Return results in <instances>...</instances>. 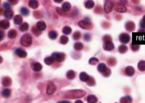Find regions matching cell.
Returning <instances> with one entry per match:
<instances>
[{
    "mask_svg": "<svg viewBox=\"0 0 145 103\" xmlns=\"http://www.w3.org/2000/svg\"><path fill=\"white\" fill-rule=\"evenodd\" d=\"M3 6H4V8L6 9H11V8H10V5H9L8 3H4Z\"/></svg>",
    "mask_w": 145,
    "mask_h": 103,
    "instance_id": "cell-44",
    "label": "cell"
},
{
    "mask_svg": "<svg viewBox=\"0 0 145 103\" xmlns=\"http://www.w3.org/2000/svg\"><path fill=\"white\" fill-rule=\"evenodd\" d=\"M4 37H5V34H4V32L3 31H1V37H0V40H2L3 39Z\"/></svg>",
    "mask_w": 145,
    "mask_h": 103,
    "instance_id": "cell-47",
    "label": "cell"
},
{
    "mask_svg": "<svg viewBox=\"0 0 145 103\" xmlns=\"http://www.w3.org/2000/svg\"><path fill=\"white\" fill-rule=\"evenodd\" d=\"M56 90V86L52 83H49L47 87V93L49 95L52 94Z\"/></svg>",
    "mask_w": 145,
    "mask_h": 103,
    "instance_id": "cell-9",
    "label": "cell"
},
{
    "mask_svg": "<svg viewBox=\"0 0 145 103\" xmlns=\"http://www.w3.org/2000/svg\"><path fill=\"white\" fill-rule=\"evenodd\" d=\"M8 2L11 5H15L18 3V0H8Z\"/></svg>",
    "mask_w": 145,
    "mask_h": 103,
    "instance_id": "cell-42",
    "label": "cell"
},
{
    "mask_svg": "<svg viewBox=\"0 0 145 103\" xmlns=\"http://www.w3.org/2000/svg\"><path fill=\"white\" fill-rule=\"evenodd\" d=\"M94 2L92 0H88L85 2V6L87 9H92L94 6Z\"/></svg>",
    "mask_w": 145,
    "mask_h": 103,
    "instance_id": "cell-24",
    "label": "cell"
},
{
    "mask_svg": "<svg viewBox=\"0 0 145 103\" xmlns=\"http://www.w3.org/2000/svg\"><path fill=\"white\" fill-rule=\"evenodd\" d=\"M110 74H111V70H110V69H109V68H107L104 72L103 73V76H105V77H108V76H110Z\"/></svg>",
    "mask_w": 145,
    "mask_h": 103,
    "instance_id": "cell-40",
    "label": "cell"
},
{
    "mask_svg": "<svg viewBox=\"0 0 145 103\" xmlns=\"http://www.w3.org/2000/svg\"><path fill=\"white\" fill-rule=\"evenodd\" d=\"M11 80L10 78H5L3 81V84L5 86H8L11 85Z\"/></svg>",
    "mask_w": 145,
    "mask_h": 103,
    "instance_id": "cell-34",
    "label": "cell"
},
{
    "mask_svg": "<svg viewBox=\"0 0 145 103\" xmlns=\"http://www.w3.org/2000/svg\"><path fill=\"white\" fill-rule=\"evenodd\" d=\"M42 68H43V65L40 63L36 62L33 65V70L34 71L38 72V71H41Z\"/></svg>",
    "mask_w": 145,
    "mask_h": 103,
    "instance_id": "cell-18",
    "label": "cell"
},
{
    "mask_svg": "<svg viewBox=\"0 0 145 103\" xmlns=\"http://www.w3.org/2000/svg\"><path fill=\"white\" fill-rule=\"evenodd\" d=\"M114 7V5L112 1L111 0H106L105 3L104 11L106 13H110L112 11L113 8Z\"/></svg>",
    "mask_w": 145,
    "mask_h": 103,
    "instance_id": "cell-4",
    "label": "cell"
},
{
    "mask_svg": "<svg viewBox=\"0 0 145 103\" xmlns=\"http://www.w3.org/2000/svg\"><path fill=\"white\" fill-rule=\"evenodd\" d=\"M80 37H81V34H80V32H75L73 35V39L75 40H77L80 39Z\"/></svg>",
    "mask_w": 145,
    "mask_h": 103,
    "instance_id": "cell-38",
    "label": "cell"
},
{
    "mask_svg": "<svg viewBox=\"0 0 145 103\" xmlns=\"http://www.w3.org/2000/svg\"><path fill=\"white\" fill-rule=\"evenodd\" d=\"M121 3H123L124 4H126V2H127V1L126 0H120Z\"/></svg>",
    "mask_w": 145,
    "mask_h": 103,
    "instance_id": "cell-50",
    "label": "cell"
},
{
    "mask_svg": "<svg viewBox=\"0 0 145 103\" xmlns=\"http://www.w3.org/2000/svg\"><path fill=\"white\" fill-rule=\"evenodd\" d=\"M57 103H70V102L67 101H61L58 102Z\"/></svg>",
    "mask_w": 145,
    "mask_h": 103,
    "instance_id": "cell-49",
    "label": "cell"
},
{
    "mask_svg": "<svg viewBox=\"0 0 145 103\" xmlns=\"http://www.w3.org/2000/svg\"><path fill=\"white\" fill-rule=\"evenodd\" d=\"M106 69H107V68H106V65L105 64V63H100L98 65V66H97L98 71L100 73H102L104 72Z\"/></svg>",
    "mask_w": 145,
    "mask_h": 103,
    "instance_id": "cell-21",
    "label": "cell"
},
{
    "mask_svg": "<svg viewBox=\"0 0 145 103\" xmlns=\"http://www.w3.org/2000/svg\"><path fill=\"white\" fill-rule=\"evenodd\" d=\"M57 36H58V34H57V32L55 31H51L49 33V38L52 40H55L57 37Z\"/></svg>",
    "mask_w": 145,
    "mask_h": 103,
    "instance_id": "cell-29",
    "label": "cell"
},
{
    "mask_svg": "<svg viewBox=\"0 0 145 103\" xmlns=\"http://www.w3.org/2000/svg\"><path fill=\"white\" fill-rule=\"evenodd\" d=\"M56 11L60 16H64L65 15V11L62 8H56Z\"/></svg>",
    "mask_w": 145,
    "mask_h": 103,
    "instance_id": "cell-39",
    "label": "cell"
},
{
    "mask_svg": "<svg viewBox=\"0 0 145 103\" xmlns=\"http://www.w3.org/2000/svg\"><path fill=\"white\" fill-rule=\"evenodd\" d=\"M11 89L9 88H6L3 91H2V96L4 97V98H9L11 95Z\"/></svg>",
    "mask_w": 145,
    "mask_h": 103,
    "instance_id": "cell-22",
    "label": "cell"
},
{
    "mask_svg": "<svg viewBox=\"0 0 145 103\" xmlns=\"http://www.w3.org/2000/svg\"><path fill=\"white\" fill-rule=\"evenodd\" d=\"M103 48L106 51L112 50L114 48V44L111 42V40L106 41L104 42V44H103Z\"/></svg>",
    "mask_w": 145,
    "mask_h": 103,
    "instance_id": "cell-7",
    "label": "cell"
},
{
    "mask_svg": "<svg viewBox=\"0 0 145 103\" xmlns=\"http://www.w3.org/2000/svg\"><path fill=\"white\" fill-rule=\"evenodd\" d=\"M131 50H133V51H137V50H139V48H140V45H131Z\"/></svg>",
    "mask_w": 145,
    "mask_h": 103,
    "instance_id": "cell-41",
    "label": "cell"
},
{
    "mask_svg": "<svg viewBox=\"0 0 145 103\" xmlns=\"http://www.w3.org/2000/svg\"><path fill=\"white\" fill-rule=\"evenodd\" d=\"M52 58H54V60L58 62H62L65 59V54L60 52H54L52 55Z\"/></svg>",
    "mask_w": 145,
    "mask_h": 103,
    "instance_id": "cell-2",
    "label": "cell"
},
{
    "mask_svg": "<svg viewBox=\"0 0 145 103\" xmlns=\"http://www.w3.org/2000/svg\"><path fill=\"white\" fill-rule=\"evenodd\" d=\"M36 27L40 31H44L46 29V24L44 21H39L36 24Z\"/></svg>",
    "mask_w": 145,
    "mask_h": 103,
    "instance_id": "cell-16",
    "label": "cell"
},
{
    "mask_svg": "<svg viewBox=\"0 0 145 103\" xmlns=\"http://www.w3.org/2000/svg\"><path fill=\"white\" fill-rule=\"evenodd\" d=\"M28 5L30 8L33 9H36L39 6V3L37 0H29L28 2Z\"/></svg>",
    "mask_w": 145,
    "mask_h": 103,
    "instance_id": "cell-13",
    "label": "cell"
},
{
    "mask_svg": "<svg viewBox=\"0 0 145 103\" xmlns=\"http://www.w3.org/2000/svg\"><path fill=\"white\" fill-rule=\"evenodd\" d=\"M103 39H104L105 42H106V41H110V40H111V37H110V36H105Z\"/></svg>",
    "mask_w": 145,
    "mask_h": 103,
    "instance_id": "cell-45",
    "label": "cell"
},
{
    "mask_svg": "<svg viewBox=\"0 0 145 103\" xmlns=\"http://www.w3.org/2000/svg\"><path fill=\"white\" fill-rule=\"evenodd\" d=\"M20 12H21V13L23 16H28L29 14V11L28 9V8H25V7H23V8H21Z\"/></svg>",
    "mask_w": 145,
    "mask_h": 103,
    "instance_id": "cell-35",
    "label": "cell"
},
{
    "mask_svg": "<svg viewBox=\"0 0 145 103\" xmlns=\"http://www.w3.org/2000/svg\"><path fill=\"white\" fill-rule=\"evenodd\" d=\"M135 73V69L133 67L131 66H128L125 68V74L128 76H131Z\"/></svg>",
    "mask_w": 145,
    "mask_h": 103,
    "instance_id": "cell-12",
    "label": "cell"
},
{
    "mask_svg": "<svg viewBox=\"0 0 145 103\" xmlns=\"http://www.w3.org/2000/svg\"><path fill=\"white\" fill-rule=\"evenodd\" d=\"M84 39H85L86 41H89V40H90V36L88 34H85V35H84Z\"/></svg>",
    "mask_w": 145,
    "mask_h": 103,
    "instance_id": "cell-43",
    "label": "cell"
},
{
    "mask_svg": "<svg viewBox=\"0 0 145 103\" xmlns=\"http://www.w3.org/2000/svg\"><path fill=\"white\" fill-rule=\"evenodd\" d=\"M62 8L65 11V12H67L70 11L71 9V5L68 2H65L62 6Z\"/></svg>",
    "mask_w": 145,
    "mask_h": 103,
    "instance_id": "cell-26",
    "label": "cell"
},
{
    "mask_svg": "<svg viewBox=\"0 0 145 103\" xmlns=\"http://www.w3.org/2000/svg\"><path fill=\"white\" fill-rule=\"evenodd\" d=\"M128 50L127 47L125 45H121L119 46L118 47V51L120 53H126Z\"/></svg>",
    "mask_w": 145,
    "mask_h": 103,
    "instance_id": "cell-33",
    "label": "cell"
},
{
    "mask_svg": "<svg viewBox=\"0 0 145 103\" xmlns=\"http://www.w3.org/2000/svg\"><path fill=\"white\" fill-rule=\"evenodd\" d=\"M60 43L63 45L67 44V42H68V38L66 36H62L60 37Z\"/></svg>",
    "mask_w": 145,
    "mask_h": 103,
    "instance_id": "cell-36",
    "label": "cell"
},
{
    "mask_svg": "<svg viewBox=\"0 0 145 103\" xmlns=\"http://www.w3.org/2000/svg\"><path fill=\"white\" fill-rule=\"evenodd\" d=\"M28 29H29V24L26 23H23L19 27V30L21 31H22V32H24V31H28Z\"/></svg>",
    "mask_w": 145,
    "mask_h": 103,
    "instance_id": "cell-31",
    "label": "cell"
},
{
    "mask_svg": "<svg viewBox=\"0 0 145 103\" xmlns=\"http://www.w3.org/2000/svg\"><path fill=\"white\" fill-rule=\"evenodd\" d=\"M75 103H83V102L81 100H77V101L75 102Z\"/></svg>",
    "mask_w": 145,
    "mask_h": 103,
    "instance_id": "cell-51",
    "label": "cell"
},
{
    "mask_svg": "<svg viewBox=\"0 0 145 103\" xmlns=\"http://www.w3.org/2000/svg\"><path fill=\"white\" fill-rule=\"evenodd\" d=\"M15 53L20 58H26L27 56V52L21 48H18L15 50Z\"/></svg>",
    "mask_w": 145,
    "mask_h": 103,
    "instance_id": "cell-6",
    "label": "cell"
},
{
    "mask_svg": "<svg viewBox=\"0 0 145 103\" xmlns=\"http://www.w3.org/2000/svg\"></svg>",
    "mask_w": 145,
    "mask_h": 103,
    "instance_id": "cell-53",
    "label": "cell"
},
{
    "mask_svg": "<svg viewBox=\"0 0 145 103\" xmlns=\"http://www.w3.org/2000/svg\"><path fill=\"white\" fill-rule=\"evenodd\" d=\"M138 70L140 71H145V61L141 60V61H140L138 64Z\"/></svg>",
    "mask_w": 145,
    "mask_h": 103,
    "instance_id": "cell-27",
    "label": "cell"
},
{
    "mask_svg": "<svg viewBox=\"0 0 145 103\" xmlns=\"http://www.w3.org/2000/svg\"><path fill=\"white\" fill-rule=\"evenodd\" d=\"M79 78L80 80L83 82H87L90 78V76L88 75H87L85 72H82L80 73Z\"/></svg>",
    "mask_w": 145,
    "mask_h": 103,
    "instance_id": "cell-10",
    "label": "cell"
},
{
    "mask_svg": "<svg viewBox=\"0 0 145 103\" xmlns=\"http://www.w3.org/2000/svg\"><path fill=\"white\" fill-rule=\"evenodd\" d=\"M88 63H89V64L92 65H95L98 63V59L96 57H92V58H91L89 60Z\"/></svg>",
    "mask_w": 145,
    "mask_h": 103,
    "instance_id": "cell-37",
    "label": "cell"
},
{
    "mask_svg": "<svg viewBox=\"0 0 145 103\" xmlns=\"http://www.w3.org/2000/svg\"><path fill=\"white\" fill-rule=\"evenodd\" d=\"M140 27L142 29H145V22H144L143 21H141Z\"/></svg>",
    "mask_w": 145,
    "mask_h": 103,
    "instance_id": "cell-46",
    "label": "cell"
},
{
    "mask_svg": "<svg viewBox=\"0 0 145 103\" xmlns=\"http://www.w3.org/2000/svg\"><path fill=\"white\" fill-rule=\"evenodd\" d=\"M115 9L116 11L118 13H125L126 11V7L124 6L123 5L120 3H116L115 5Z\"/></svg>",
    "mask_w": 145,
    "mask_h": 103,
    "instance_id": "cell-8",
    "label": "cell"
},
{
    "mask_svg": "<svg viewBox=\"0 0 145 103\" xmlns=\"http://www.w3.org/2000/svg\"><path fill=\"white\" fill-rule=\"evenodd\" d=\"M54 61H55V60H54V58H52V56L46 57L44 60V63H46V65H52V63H54Z\"/></svg>",
    "mask_w": 145,
    "mask_h": 103,
    "instance_id": "cell-20",
    "label": "cell"
},
{
    "mask_svg": "<svg viewBox=\"0 0 145 103\" xmlns=\"http://www.w3.org/2000/svg\"><path fill=\"white\" fill-rule=\"evenodd\" d=\"M54 1L56 3H60L63 1V0H54Z\"/></svg>",
    "mask_w": 145,
    "mask_h": 103,
    "instance_id": "cell-48",
    "label": "cell"
},
{
    "mask_svg": "<svg viewBox=\"0 0 145 103\" xmlns=\"http://www.w3.org/2000/svg\"><path fill=\"white\" fill-rule=\"evenodd\" d=\"M73 48L76 50H81L83 49V45L80 42H76L73 45Z\"/></svg>",
    "mask_w": 145,
    "mask_h": 103,
    "instance_id": "cell-32",
    "label": "cell"
},
{
    "mask_svg": "<svg viewBox=\"0 0 145 103\" xmlns=\"http://www.w3.org/2000/svg\"><path fill=\"white\" fill-rule=\"evenodd\" d=\"M32 44V37L29 34H26L21 39V44L24 47H28Z\"/></svg>",
    "mask_w": 145,
    "mask_h": 103,
    "instance_id": "cell-1",
    "label": "cell"
},
{
    "mask_svg": "<svg viewBox=\"0 0 145 103\" xmlns=\"http://www.w3.org/2000/svg\"><path fill=\"white\" fill-rule=\"evenodd\" d=\"M23 22V18L22 16L19 14L16 15L14 18V23L16 25H19V24H21Z\"/></svg>",
    "mask_w": 145,
    "mask_h": 103,
    "instance_id": "cell-19",
    "label": "cell"
},
{
    "mask_svg": "<svg viewBox=\"0 0 145 103\" xmlns=\"http://www.w3.org/2000/svg\"><path fill=\"white\" fill-rule=\"evenodd\" d=\"M78 26L80 28L83 29H90L92 28V24L89 21H87L85 20L83 21H80V22H78Z\"/></svg>",
    "mask_w": 145,
    "mask_h": 103,
    "instance_id": "cell-3",
    "label": "cell"
},
{
    "mask_svg": "<svg viewBox=\"0 0 145 103\" xmlns=\"http://www.w3.org/2000/svg\"><path fill=\"white\" fill-rule=\"evenodd\" d=\"M131 101H132V99L130 98V96H129L123 97L122 98H121L120 99L121 103H131Z\"/></svg>",
    "mask_w": 145,
    "mask_h": 103,
    "instance_id": "cell-28",
    "label": "cell"
},
{
    "mask_svg": "<svg viewBox=\"0 0 145 103\" xmlns=\"http://www.w3.org/2000/svg\"><path fill=\"white\" fill-rule=\"evenodd\" d=\"M4 16L8 19H11L13 17V10L11 9H8L5 10V13H4Z\"/></svg>",
    "mask_w": 145,
    "mask_h": 103,
    "instance_id": "cell-11",
    "label": "cell"
},
{
    "mask_svg": "<svg viewBox=\"0 0 145 103\" xmlns=\"http://www.w3.org/2000/svg\"><path fill=\"white\" fill-rule=\"evenodd\" d=\"M62 32L65 35H68L72 32V29L69 26H65L62 29Z\"/></svg>",
    "mask_w": 145,
    "mask_h": 103,
    "instance_id": "cell-30",
    "label": "cell"
},
{
    "mask_svg": "<svg viewBox=\"0 0 145 103\" xmlns=\"http://www.w3.org/2000/svg\"><path fill=\"white\" fill-rule=\"evenodd\" d=\"M0 26H1V28H3V29H8L9 28H10V23L8 20L3 19L1 21V23H0Z\"/></svg>",
    "mask_w": 145,
    "mask_h": 103,
    "instance_id": "cell-14",
    "label": "cell"
},
{
    "mask_svg": "<svg viewBox=\"0 0 145 103\" xmlns=\"http://www.w3.org/2000/svg\"><path fill=\"white\" fill-rule=\"evenodd\" d=\"M67 78L69 80H73L75 77V73L73 70H69L67 73Z\"/></svg>",
    "mask_w": 145,
    "mask_h": 103,
    "instance_id": "cell-25",
    "label": "cell"
},
{
    "mask_svg": "<svg viewBox=\"0 0 145 103\" xmlns=\"http://www.w3.org/2000/svg\"><path fill=\"white\" fill-rule=\"evenodd\" d=\"M126 29H127L129 31H133L135 29V24H134L131 21H129L125 25Z\"/></svg>",
    "mask_w": 145,
    "mask_h": 103,
    "instance_id": "cell-17",
    "label": "cell"
},
{
    "mask_svg": "<svg viewBox=\"0 0 145 103\" xmlns=\"http://www.w3.org/2000/svg\"><path fill=\"white\" fill-rule=\"evenodd\" d=\"M87 101L88 103H97L98 102V99L95 96L90 94L87 97Z\"/></svg>",
    "mask_w": 145,
    "mask_h": 103,
    "instance_id": "cell-15",
    "label": "cell"
},
{
    "mask_svg": "<svg viewBox=\"0 0 145 103\" xmlns=\"http://www.w3.org/2000/svg\"><path fill=\"white\" fill-rule=\"evenodd\" d=\"M8 36L10 39H14L17 36V32L14 29H11L9 31Z\"/></svg>",
    "mask_w": 145,
    "mask_h": 103,
    "instance_id": "cell-23",
    "label": "cell"
},
{
    "mask_svg": "<svg viewBox=\"0 0 145 103\" xmlns=\"http://www.w3.org/2000/svg\"><path fill=\"white\" fill-rule=\"evenodd\" d=\"M142 21H143L144 22H145V15L143 16V20Z\"/></svg>",
    "mask_w": 145,
    "mask_h": 103,
    "instance_id": "cell-52",
    "label": "cell"
},
{
    "mask_svg": "<svg viewBox=\"0 0 145 103\" xmlns=\"http://www.w3.org/2000/svg\"><path fill=\"white\" fill-rule=\"evenodd\" d=\"M119 40L121 43L123 44H127L128 43L130 40V37L128 34H125V33H123L120 36Z\"/></svg>",
    "mask_w": 145,
    "mask_h": 103,
    "instance_id": "cell-5",
    "label": "cell"
}]
</instances>
